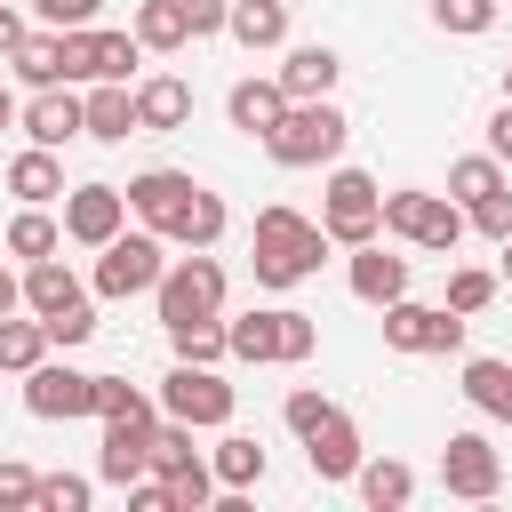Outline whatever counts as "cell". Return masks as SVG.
I'll use <instances>...</instances> for the list:
<instances>
[{
    "instance_id": "obj_52",
    "label": "cell",
    "mask_w": 512,
    "mask_h": 512,
    "mask_svg": "<svg viewBox=\"0 0 512 512\" xmlns=\"http://www.w3.org/2000/svg\"><path fill=\"white\" fill-rule=\"evenodd\" d=\"M496 248H504V272H496V280H512V240H496Z\"/></svg>"
},
{
    "instance_id": "obj_5",
    "label": "cell",
    "mask_w": 512,
    "mask_h": 512,
    "mask_svg": "<svg viewBox=\"0 0 512 512\" xmlns=\"http://www.w3.org/2000/svg\"><path fill=\"white\" fill-rule=\"evenodd\" d=\"M384 232L392 240H408V248H424V256H456V240L472 232V216L448 200V192H384Z\"/></svg>"
},
{
    "instance_id": "obj_33",
    "label": "cell",
    "mask_w": 512,
    "mask_h": 512,
    "mask_svg": "<svg viewBox=\"0 0 512 512\" xmlns=\"http://www.w3.org/2000/svg\"><path fill=\"white\" fill-rule=\"evenodd\" d=\"M56 248H64V224H56L48 208H16V216H8V256L40 264V256H56Z\"/></svg>"
},
{
    "instance_id": "obj_19",
    "label": "cell",
    "mask_w": 512,
    "mask_h": 512,
    "mask_svg": "<svg viewBox=\"0 0 512 512\" xmlns=\"http://www.w3.org/2000/svg\"><path fill=\"white\" fill-rule=\"evenodd\" d=\"M184 120H192V88H184L176 72L136 80V128H144V136H168V128H184Z\"/></svg>"
},
{
    "instance_id": "obj_43",
    "label": "cell",
    "mask_w": 512,
    "mask_h": 512,
    "mask_svg": "<svg viewBox=\"0 0 512 512\" xmlns=\"http://www.w3.org/2000/svg\"><path fill=\"white\" fill-rule=\"evenodd\" d=\"M32 504H40V472L0 456V512H32Z\"/></svg>"
},
{
    "instance_id": "obj_6",
    "label": "cell",
    "mask_w": 512,
    "mask_h": 512,
    "mask_svg": "<svg viewBox=\"0 0 512 512\" xmlns=\"http://www.w3.org/2000/svg\"><path fill=\"white\" fill-rule=\"evenodd\" d=\"M160 272H168V232H120V240H104L96 248V296H152L160 288Z\"/></svg>"
},
{
    "instance_id": "obj_21",
    "label": "cell",
    "mask_w": 512,
    "mask_h": 512,
    "mask_svg": "<svg viewBox=\"0 0 512 512\" xmlns=\"http://www.w3.org/2000/svg\"><path fill=\"white\" fill-rule=\"evenodd\" d=\"M72 304H88V288L72 280V264H64V256H40V264H24V312L56 320V312H72Z\"/></svg>"
},
{
    "instance_id": "obj_31",
    "label": "cell",
    "mask_w": 512,
    "mask_h": 512,
    "mask_svg": "<svg viewBox=\"0 0 512 512\" xmlns=\"http://www.w3.org/2000/svg\"><path fill=\"white\" fill-rule=\"evenodd\" d=\"M224 224H232V216H224V200L200 184V192L184 200V216L168 224V248H216V240H224Z\"/></svg>"
},
{
    "instance_id": "obj_40",
    "label": "cell",
    "mask_w": 512,
    "mask_h": 512,
    "mask_svg": "<svg viewBox=\"0 0 512 512\" xmlns=\"http://www.w3.org/2000/svg\"><path fill=\"white\" fill-rule=\"evenodd\" d=\"M312 352H320V320L296 312V304H280V368H296V360H312Z\"/></svg>"
},
{
    "instance_id": "obj_47",
    "label": "cell",
    "mask_w": 512,
    "mask_h": 512,
    "mask_svg": "<svg viewBox=\"0 0 512 512\" xmlns=\"http://www.w3.org/2000/svg\"><path fill=\"white\" fill-rule=\"evenodd\" d=\"M184 16H192V40H216L232 24V0H184Z\"/></svg>"
},
{
    "instance_id": "obj_26",
    "label": "cell",
    "mask_w": 512,
    "mask_h": 512,
    "mask_svg": "<svg viewBox=\"0 0 512 512\" xmlns=\"http://www.w3.org/2000/svg\"><path fill=\"white\" fill-rule=\"evenodd\" d=\"M128 32L144 40V56H176L192 40V16H184V0H136V24Z\"/></svg>"
},
{
    "instance_id": "obj_22",
    "label": "cell",
    "mask_w": 512,
    "mask_h": 512,
    "mask_svg": "<svg viewBox=\"0 0 512 512\" xmlns=\"http://www.w3.org/2000/svg\"><path fill=\"white\" fill-rule=\"evenodd\" d=\"M8 192H16L24 208H48V200H64V160H56L48 144H24V152L8 160Z\"/></svg>"
},
{
    "instance_id": "obj_37",
    "label": "cell",
    "mask_w": 512,
    "mask_h": 512,
    "mask_svg": "<svg viewBox=\"0 0 512 512\" xmlns=\"http://www.w3.org/2000/svg\"><path fill=\"white\" fill-rule=\"evenodd\" d=\"M192 464H208V456L192 448V424H176V416H168V424L152 432V472L168 480V472H192Z\"/></svg>"
},
{
    "instance_id": "obj_28",
    "label": "cell",
    "mask_w": 512,
    "mask_h": 512,
    "mask_svg": "<svg viewBox=\"0 0 512 512\" xmlns=\"http://www.w3.org/2000/svg\"><path fill=\"white\" fill-rule=\"evenodd\" d=\"M224 336H232V360H256V368H272V360H280V304H256V312L224 320Z\"/></svg>"
},
{
    "instance_id": "obj_38",
    "label": "cell",
    "mask_w": 512,
    "mask_h": 512,
    "mask_svg": "<svg viewBox=\"0 0 512 512\" xmlns=\"http://www.w3.org/2000/svg\"><path fill=\"white\" fill-rule=\"evenodd\" d=\"M488 304H496V272L456 264V272H448V312H464V320H472V312H488Z\"/></svg>"
},
{
    "instance_id": "obj_15",
    "label": "cell",
    "mask_w": 512,
    "mask_h": 512,
    "mask_svg": "<svg viewBox=\"0 0 512 512\" xmlns=\"http://www.w3.org/2000/svg\"><path fill=\"white\" fill-rule=\"evenodd\" d=\"M288 104H296V96L280 88V72H264V80L248 72V80H232V96H224L232 128H240V136H256V144H264V136L280 128V112H288Z\"/></svg>"
},
{
    "instance_id": "obj_27",
    "label": "cell",
    "mask_w": 512,
    "mask_h": 512,
    "mask_svg": "<svg viewBox=\"0 0 512 512\" xmlns=\"http://www.w3.org/2000/svg\"><path fill=\"white\" fill-rule=\"evenodd\" d=\"M336 72H344V56H336V48H320V40H304V48H288V56H280V88H288V96H328V88H336Z\"/></svg>"
},
{
    "instance_id": "obj_42",
    "label": "cell",
    "mask_w": 512,
    "mask_h": 512,
    "mask_svg": "<svg viewBox=\"0 0 512 512\" xmlns=\"http://www.w3.org/2000/svg\"><path fill=\"white\" fill-rule=\"evenodd\" d=\"M88 496H96V480H80V472H40V504H32V512H88Z\"/></svg>"
},
{
    "instance_id": "obj_10",
    "label": "cell",
    "mask_w": 512,
    "mask_h": 512,
    "mask_svg": "<svg viewBox=\"0 0 512 512\" xmlns=\"http://www.w3.org/2000/svg\"><path fill=\"white\" fill-rule=\"evenodd\" d=\"M24 408L40 424H72V416H96V376H80L72 360H40L24 376Z\"/></svg>"
},
{
    "instance_id": "obj_51",
    "label": "cell",
    "mask_w": 512,
    "mask_h": 512,
    "mask_svg": "<svg viewBox=\"0 0 512 512\" xmlns=\"http://www.w3.org/2000/svg\"><path fill=\"white\" fill-rule=\"evenodd\" d=\"M8 120H16V96H8V88H0V128H8Z\"/></svg>"
},
{
    "instance_id": "obj_14",
    "label": "cell",
    "mask_w": 512,
    "mask_h": 512,
    "mask_svg": "<svg viewBox=\"0 0 512 512\" xmlns=\"http://www.w3.org/2000/svg\"><path fill=\"white\" fill-rule=\"evenodd\" d=\"M120 192H128V216H144L152 232H168V224L184 216V200H192L200 184H192L184 168H144V176H128Z\"/></svg>"
},
{
    "instance_id": "obj_25",
    "label": "cell",
    "mask_w": 512,
    "mask_h": 512,
    "mask_svg": "<svg viewBox=\"0 0 512 512\" xmlns=\"http://www.w3.org/2000/svg\"><path fill=\"white\" fill-rule=\"evenodd\" d=\"M480 416H496V424H512V360H496V352H480V360H464V384H456Z\"/></svg>"
},
{
    "instance_id": "obj_32",
    "label": "cell",
    "mask_w": 512,
    "mask_h": 512,
    "mask_svg": "<svg viewBox=\"0 0 512 512\" xmlns=\"http://www.w3.org/2000/svg\"><path fill=\"white\" fill-rule=\"evenodd\" d=\"M488 192H504V160H496V152H464V160H448V200H456V208H480Z\"/></svg>"
},
{
    "instance_id": "obj_36",
    "label": "cell",
    "mask_w": 512,
    "mask_h": 512,
    "mask_svg": "<svg viewBox=\"0 0 512 512\" xmlns=\"http://www.w3.org/2000/svg\"><path fill=\"white\" fill-rule=\"evenodd\" d=\"M168 344H176V360H224L232 352V336H224V320H184V328H168Z\"/></svg>"
},
{
    "instance_id": "obj_49",
    "label": "cell",
    "mask_w": 512,
    "mask_h": 512,
    "mask_svg": "<svg viewBox=\"0 0 512 512\" xmlns=\"http://www.w3.org/2000/svg\"><path fill=\"white\" fill-rule=\"evenodd\" d=\"M24 32H32V24H24V16H16V8H8V0H0V64H8V56H16V48H24Z\"/></svg>"
},
{
    "instance_id": "obj_1",
    "label": "cell",
    "mask_w": 512,
    "mask_h": 512,
    "mask_svg": "<svg viewBox=\"0 0 512 512\" xmlns=\"http://www.w3.org/2000/svg\"><path fill=\"white\" fill-rule=\"evenodd\" d=\"M336 240L312 224V216H296L288 200H272V208H256V288H296V280H312L320 272V256H328Z\"/></svg>"
},
{
    "instance_id": "obj_11",
    "label": "cell",
    "mask_w": 512,
    "mask_h": 512,
    "mask_svg": "<svg viewBox=\"0 0 512 512\" xmlns=\"http://www.w3.org/2000/svg\"><path fill=\"white\" fill-rule=\"evenodd\" d=\"M64 64H72V80H128V72L144 64V40H136V32H96V24H80V32H64Z\"/></svg>"
},
{
    "instance_id": "obj_48",
    "label": "cell",
    "mask_w": 512,
    "mask_h": 512,
    "mask_svg": "<svg viewBox=\"0 0 512 512\" xmlns=\"http://www.w3.org/2000/svg\"><path fill=\"white\" fill-rule=\"evenodd\" d=\"M488 152H496V160H512V96L488 112Z\"/></svg>"
},
{
    "instance_id": "obj_39",
    "label": "cell",
    "mask_w": 512,
    "mask_h": 512,
    "mask_svg": "<svg viewBox=\"0 0 512 512\" xmlns=\"http://www.w3.org/2000/svg\"><path fill=\"white\" fill-rule=\"evenodd\" d=\"M432 24L456 32V40H480L496 24V0H432Z\"/></svg>"
},
{
    "instance_id": "obj_20",
    "label": "cell",
    "mask_w": 512,
    "mask_h": 512,
    "mask_svg": "<svg viewBox=\"0 0 512 512\" xmlns=\"http://www.w3.org/2000/svg\"><path fill=\"white\" fill-rule=\"evenodd\" d=\"M88 136H96V144L144 136V128H136V88H128V80H88Z\"/></svg>"
},
{
    "instance_id": "obj_34",
    "label": "cell",
    "mask_w": 512,
    "mask_h": 512,
    "mask_svg": "<svg viewBox=\"0 0 512 512\" xmlns=\"http://www.w3.org/2000/svg\"><path fill=\"white\" fill-rule=\"evenodd\" d=\"M96 424H160V408L128 376H96Z\"/></svg>"
},
{
    "instance_id": "obj_12",
    "label": "cell",
    "mask_w": 512,
    "mask_h": 512,
    "mask_svg": "<svg viewBox=\"0 0 512 512\" xmlns=\"http://www.w3.org/2000/svg\"><path fill=\"white\" fill-rule=\"evenodd\" d=\"M120 232H128V192H120V184H72V192H64V240L104 248V240H120Z\"/></svg>"
},
{
    "instance_id": "obj_44",
    "label": "cell",
    "mask_w": 512,
    "mask_h": 512,
    "mask_svg": "<svg viewBox=\"0 0 512 512\" xmlns=\"http://www.w3.org/2000/svg\"><path fill=\"white\" fill-rule=\"evenodd\" d=\"M88 336H96V304H72V312L48 320V344H56V352H72V344H88Z\"/></svg>"
},
{
    "instance_id": "obj_16",
    "label": "cell",
    "mask_w": 512,
    "mask_h": 512,
    "mask_svg": "<svg viewBox=\"0 0 512 512\" xmlns=\"http://www.w3.org/2000/svg\"><path fill=\"white\" fill-rule=\"evenodd\" d=\"M344 280H352V296L360 304H400L408 296V256H392L384 240H368V248H352V264H344Z\"/></svg>"
},
{
    "instance_id": "obj_53",
    "label": "cell",
    "mask_w": 512,
    "mask_h": 512,
    "mask_svg": "<svg viewBox=\"0 0 512 512\" xmlns=\"http://www.w3.org/2000/svg\"><path fill=\"white\" fill-rule=\"evenodd\" d=\"M504 96H512V64H504Z\"/></svg>"
},
{
    "instance_id": "obj_8",
    "label": "cell",
    "mask_w": 512,
    "mask_h": 512,
    "mask_svg": "<svg viewBox=\"0 0 512 512\" xmlns=\"http://www.w3.org/2000/svg\"><path fill=\"white\" fill-rule=\"evenodd\" d=\"M384 344L408 352V360H424V352H464V312L400 296V304H384Z\"/></svg>"
},
{
    "instance_id": "obj_3",
    "label": "cell",
    "mask_w": 512,
    "mask_h": 512,
    "mask_svg": "<svg viewBox=\"0 0 512 512\" xmlns=\"http://www.w3.org/2000/svg\"><path fill=\"white\" fill-rule=\"evenodd\" d=\"M224 264L208 256V248H184V256H168V272H160V288H152V304H160V328H184V320H224Z\"/></svg>"
},
{
    "instance_id": "obj_4",
    "label": "cell",
    "mask_w": 512,
    "mask_h": 512,
    "mask_svg": "<svg viewBox=\"0 0 512 512\" xmlns=\"http://www.w3.org/2000/svg\"><path fill=\"white\" fill-rule=\"evenodd\" d=\"M320 232H328L336 248H368V240H384V184H376L368 168H328Z\"/></svg>"
},
{
    "instance_id": "obj_9",
    "label": "cell",
    "mask_w": 512,
    "mask_h": 512,
    "mask_svg": "<svg viewBox=\"0 0 512 512\" xmlns=\"http://www.w3.org/2000/svg\"><path fill=\"white\" fill-rule=\"evenodd\" d=\"M440 488L464 496V504H488V496L504 488L496 440H488V432H448V448H440Z\"/></svg>"
},
{
    "instance_id": "obj_13",
    "label": "cell",
    "mask_w": 512,
    "mask_h": 512,
    "mask_svg": "<svg viewBox=\"0 0 512 512\" xmlns=\"http://www.w3.org/2000/svg\"><path fill=\"white\" fill-rule=\"evenodd\" d=\"M16 120H24V136H32V144L64 152L72 136H88V96H72V80H64V88H32V104H24Z\"/></svg>"
},
{
    "instance_id": "obj_35",
    "label": "cell",
    "mask_w": 512,
    "mask_h": 512,
    "mask_svg": "<svg viewBox=\"0 0 512 512\" xmlns=\"http://www.w3.org/2000/svg\"><path fill=\"white\" fill-rule=\"evenodd\" d=\"M208 464H216V480H224V488H256V480H264V448H256L248 432H224Z\"/></svg>"
},
{
    "instance_id": "obj_17",
    "label": "cell",
    "mask_w": 512,
    "mask_h": 512,
    "mask_svg": "<svg viewBox=\"0 0 512 512\" xmlns=\"http://www.w3.org/2000/svg\"><path fill=\"white\" fill-rule=\"evenodd\" d=\"M304 464H312V480H352V472L368 464V448H360V424L336 408L320 432H304Z\"/></svg>"
},
{
    "instance_id": "obj_41",
    "label": "cell",
    "mask_w": 512,
    "mask_h": 512,
    "mask_svg": "<svg viewBox=\"0 0 512 512\" xmlns=\"http://www.w3.org/2000/svg\"><path fill=\"white\" fill-rule=\"evenodd\" d=\"M328 416H336V400H328V392H312V384H296V392L280 400V424H288L296 440H304V432H320Z\"/></svg>"
},
{
    "instance_id": "obj_46",
    "label": "cell",
    "mask_w": 512,
    "mask_h": 512,
    "mask_svg": "<svg viewBox=\"0 0 512 512\" xmlns=\"http://www.w3.org/2000/svg\"><path fill=\"white\" fill-rule=\"evenodd\" d=\"M96 8H104V0H32V16H40V24H56V32L96 24Z\"/></svg>"
},
{
    "instance_id": "obj_2",
    "label": "cell",
    "mask_w": 512,
    "mask_h": 512,
    "mask_svg": "<svg viewBox=\"0 0 512 512\" xmlns=\"http://www.w3.org/2000/svg\"><path fill=\"white\" fill-rule=\"evenodd\" d=\"M344 136H352V120H344L328 96H296V104L280 112V128L264 136V152H272L280 168H328V160H344Z\"/></svg>"
},
{
    "instance_id": "obj_23",
    "label": "cell",
    "mask_w": 512,
    "mask_h": 512,
    "mask_svg": "<svg viewBox=\"0 0 512 512\" xmlns=\"http://www.w3.org/2000/svg\"><path fill=\"white\" fill-rule=\"evenodd\" d=\"M8 64H16V80H24V88H64V80H72V64H64V32H56V24L24 32V48H16Z\"/></svg>"
},
{
    "instance_id": "obj_30",
    "label": "cell",
    "mask_w": 512,
    "mask_h": 512,
    "mask_svg": "<svg viewBox=\"0 0 512 512\" xmlns=\"http://www.w3.org/2000/svg\"><path fill=\"white\" fill-rule=\"evenodd\" d=\"M48 352H56V344H48V320H40V312H32V320H16V312L0 320V376H32Z\"/></svg>"
},
{
    "instance_id": "obj_45",
    "label": "cell",
    "mask_w": 512,
    "mask_h": 512,
    "mask_svg": "<svg viewBox=\"0 0 512 512\" xmlns=\"http://www.w3.org/2000/svg\"><path fill=\"white\" fill-rule=\"evenodd\" d=\"M464 216H472V232L512 240V184H504V192H488V200H480V208H464Z\"/></svg>"
},
{
    "instance_id": "obj_7",
    "label": "cell",
    "mask_w": 512,
    "mask_h": 512,
    "mask_svg": "<svg viewBox=\"0 0 512 512\" xmlns=\"http://www.w3.org/2000/svg\"><path fill=\"white\" fill-rule=\"evenodd\" d=\"M232 384L208 368V360H176L168 376H160V408L176 416V424H192V432H224L232 424Z\"/></svg>"
},
{
    "instance_id": "obj_18",
    "label": "cell",
    "mask_w": 512,
    "mask_h": 512,
    "mask_svg": "<svg viewBox=\"0 0 512 512\" xmlns=\"http://www.w3.org/2000/svg\"><path fill=\"white\" fill-rule=\"evenodd\" d=\"M152 432H160V424H104L96 480H112V488H136V480L152 472Z\"/></svg>"
},
{
    "instance_id": "obj_50",
    "label": "cell",
    "mask_w": 512,
    "mask_h": 512,
    "mask_svg": "<svg viewBox=\"0 0 512 512\" xmlns=\"http://www.w3.org/2000/svg\"><path fill=\"white\" fill-rule=\"evenodd\" d=\"M8 312H24V280L0 264V320H8Z\"/></svg>"
},
{
    "instance_id": "obj_29",
    "label": "cell",
    "mask_w": 512,
    "mask_h": 512,
    "mask_svg": "<svg viewBox=\"0 0 512 512\" xmlns=\"http://www.w3.org/2000/svg\"><path fill=\"white\" fill-rule=\"evenodd\" d=\"M352 488H360V504H368V512H400V504L416 496V472H408L400 456H376V464H360V472H352Z\"/></svg>"
},
{
    "instance_id": "obj_24",
    "label": "cell",
    "mask_w": 512,
    "mask_h": 512,
    "mask_svg": "<svg viewBox=\"0 0 512 512\" xmlns=\"http://www.w3.org/2000/svg\"><path fill=\"white\" fill-rule=\"evenodd\" d=\"M248 56L264 48H288V0H232V24H224Z\"/></svg>"
}]
</instances>
